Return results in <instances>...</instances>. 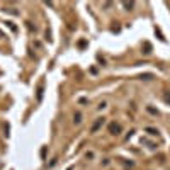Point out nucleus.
<instances>
[{
	"label": "nucleus",
	"instance_id": "nucleus-11",
	"mask_svg": "<svg viewBox=\"0 0 170 170\" xmlns=\"http://www.w3.org/2000/svg\"><path fill=\"white\" fill-rule=\"evenodd\" d=\"M94 157H95L94 151H87V153H85V158H94Z\"/></svg>",
	"mask_w": 170,
	"mask_h": 170
},
{
	"label": "nucleus",
	"instance_id": "nucleus-3",
	"mask_svg": "<svg viewBox=\"0 0 170 170\" xmlns=\"http://www.w3.org/2000/svg\"><path fill=\"white\" fill-rule=\"evenodd\" d=\"M82 118H83V116H82V112H75V114H73V124H80Z\"/></svg>",
	"mask_w": 170,
	"mask_h": 170
},
{
	"label": "nucleus",
	"instance_id": "nucleus-2",
	"mask_svg": "<svg viewBox=\"0 0 170 170\" xmlns=\"http://www.w3.org/2000/svg\"><path fill=\"white\" fill-rule=\"evenodd\" d=\"M109 133L112 134V136H118L121 133V124H118V122H111L109 124Z\"/></svg>",
	"mask_w": 170,
	"mask_h": 170
},
{
	"label": "nucleus",
	"instance_id": "nucleus-8",
	"mask_svg": "<svg viewBox=\"0 0 170 170\" xmlns=\"http://www.w3.org/2000/svg\"><path fill=\"white\" fill-rule=\"evenodd\" d=\"M143 53H146V55H148V53H151V46H150V43H145V51H143Z\"/></svg>",
	"mask_w": 170,
	"mask_h": 170
},
{
	"label": "nucleus",
	"instance_id": "nucleus-7",
	"mask_svg": "<svg viewBox=\"0 0 170 170\" xmlns=\"http://www.w3.org/2000/svg\"><path fill=\"white\" fill-rule=\"evenodd\" d=\"M41 99H43V83L38 87V100H41Z\"/></svg>",
	"mask_w": 170,
	"mask_h": 170
},
{
	"label": "nucleus",
	"instance_id": "nucleus-10",
	"mask_svg": "<svg viewBox=\"0 0 170 170\" xmlns=\"http://www.w3.org/2000/svg\"><path fill=\"white\" fill-rule=\"evenodd\" d=\"M26 24H27V29H29L31 32H36V27H32V24H31V22H26Z\"/></svg>",
	"mask_w": 170,
	"mask_h": 170
},
{
	"label": "nucleus",
	"instance_id": "nucleus-6",
	"mask_svg": "<svg viewBox=\"0 0 170 170\" xmlns=\"http://www.w3.org/2000/svg\"><path fill=\"white\" fill-rule=\"evenodd\" d=\"M122 7L124 9H133L134 7V2H122Z\"/></svg>",
	"mask_w": 170,
	"mask_h": 170
},
{
	"label": "nucleus",
	"instance_id": "nucleus-12",
	"mask_svg": "<svg viewBox=\"0 0 170 170\" xmlns=\"http://www.w3.org/2000/svg\"><path fill=\"white\" fill-rule=\"evenodd\" d=\"M163 99H165V102H170V94H169V92H165V94H163Z\"/></svg>",
	"mask_w": 170,
	"mask_h": 170
},
{
	"label": "nucleus",
	"instance_id": "nucleus-5",
	"mask_svg": "<svg viewBox=\"0 0 170 170\" xmlns=\"http://www.w3.org/2000/svg\"><path fill=\"white\" fill-rule=\"evenodd\" d=\"M141 143H145V145H148V148H155V146H157L155 143H151V141H148V140H146V138H143V140H141Z\"/></svg>",
	"mask_w": 170,
	"mask_h": 170
},
{
	"label": "nucleus",
	"instance_id": "nucleus-9",
	"mask_svg": "<svg viewBox=\"0 0 170 170\" xmlns=\"http://www.w3.org/2000/svg\"><path fill=\"white\" fill-rule=\"evenodd\" d=\"M106 107H107V102H100L97 109H99V111H102V109H106Z\"/></svg>",
	"mask_w": 170,
	"mask_h": 170
},
{
	"label": "nucleus",
	"instance_id": "nucleus-1",
	"mask_svg": "<svg viewBox=\"0 0 170 170\" xmlns=\"http://www.w3.org/2000/svg\"><path fill=\"white\" fill-rule=\"evenodd\" d=\"M104 122H106V118L102 116V118H97V121L92 124V128H90V133H97V131L104 126Z\"/></svg>",
	"mask_w": 170,
	"mask_h": 170
},
{
	"label": "nucleus",
	"instance_id": "nucleus-4",
	"mask_svg": "<svg viewBox=\"0 0 170 170\" xmlns=\"http://www.w3.org/2000/svg\"><path fill=\"white\" fill-rule=\"evenodd\" d=\"M145 131H146L150 136H158V129H155V128H146Z\"/></svg>",
	"mask_w": 170,
	"mask_h": 170
}]
</instances>
